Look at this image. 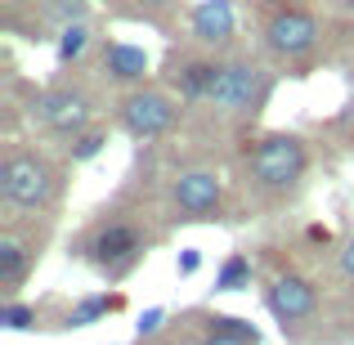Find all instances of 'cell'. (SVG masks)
Returning a JSON list of instances; mask_svg holds the SVG:
<instances>
[{"instance_id": "d6986e66", "label": "cell", "mask_w": 354, "mask_h": 345, "mask_svg": "<svg viewBox=\"0 0 354 345\" xmlns=\"http://www.w3.org/2000/svg\"><path fill=\"white\" fill-rule=\"evenodd\" d=\"M202 345H260V341H251V337H238V332H225V328H211Z\"/></svg>"}, {"instance_id": "e0dca14e", "label": "cell", "mask_w": 354, "mask_h": 345, "mask_svg": "<svg viewBox=\"0 0 354 345\" xmlns=\"http://www.w3.org/2000/svg\"><path fill=\"white\" fill-rule=\"evenodd\" d=\"M0 328H9V332H27V328H36V305L9 301L5 310H0Z\"/></svg>"}, {"instance_id": "5b68a950", "label": "cell", "mask_w": 354, "mask_h": 345, "mask_svg": "<svg viewBox=\"0 0 354 345\" xmlns=\"http://www.w3.org/2000/svg\"><path fill=\"white\" fill-rule=\"evenodd\" d=\"M139 256H144V238H139V229L126 225V220H108V225H99L95 238H90V260H95L108 278L130 274Z\"/></svg>"}, {"instance_id": "7402d4cb", "label": "cell", "mask_w": 354, "mask_h": 345, "mask_svg": "<svg viewBox=\"0 0 354 345\" xmlns=\"http://www.w3.org/2000/svg\"><path fill=\"white\" fill-rule=\"evenodd\" d=\"M341 274L354 283V242H346V251H341Z\"/></svg>"}, {"instance_id": "52a82bcc", "label": "cell", "mask_w": 354, "mask_h": 345, "mask_svg": "<svg viewBox=\"0 0 354 345\" xmlns=\"http://www.w3.org/2000/svg\"><path fill=\"white\" fill-rule=\"evenodd\" d=\"M117 117H121V126H126V135L157 139V135H166V130L175 126V104L162 95V90H135V95L121 99Z\"/></svg>"}, {"instance_id": "9c48e42d", "label": "cell", "mask_w": 354, "mask_h": 345, "mask_svg": "<svg viewBox=\"0 0 354 345\" xmlns=\"http://www.w3.org/2000/svg\"><path fill=\"white\" fill-rule=\"evenodd\" d=\"M314 305H319V296H314V287L305 283V278L283 274V278H274V283H269V310H274V319L283 323V328H287V323L310 319Z\"/></svg>"}, {"instance_id": "7a4b0ae2", "label": "cell", "mask_w": 354, "mask_h": 345, "mask_svg": "<svg viewBox=\"0 0 354 345\" xmlns=\"http://www.w3.org/2000/svg\"><path fill=\"white\" fill-rule=\"evenodd\" d=\"M0 193H5L9 207L41 211V207H50L54 193H59V175L36 153H9L5 166H0Z\"/></svg>"}, {"instance_id": "44dd1931", "label": "cell", "mask_w": 354, "mask_h": 345, "mask_svg": "<svg viewBox=\"0 0 354 345\" xmlns=\"http://www.w3.org/2000/svg\"><path fill=\"white\" fill-rule=\"evenodd\" d=\"M157 323H162V310H148L144 319H139V337H153V332H157Z\"/></svg>"}, {"instance_id": "ffe728a7", "label": "cell", "mask_w": 354, "mask_h": 345, "mask_svg": "<svg viewBox=\"0 0 354 345\" xmlns=\"http://www.w3.org/2000/svg\"><path fill=\"white\" fill-rule=\"evenodd\" d=\"M175 269H180L184 278H189V274H198V269H202V256H198V251L189 247V251H184V256H180V265H175Z\"/></svg>"}, {"instance_id": "6da1fadb", "label": "cell", "mask_w": 354, "mask_h": 345, "mask_svg": "<svg viewBox=\"0 0 354 345\" xmlns=\"http://www.w3.org/2000/svg\"><path fill=\"white\" fill-rule=\"evenodd\" d=\"M305 171H310V148H305L301 135L274 130V135H260L247 148V175L269 193H287Z\"/></svg>"}, {"instance_id": "7c38bea8", "label": "cell", "mask_w": 354, "mask_h": 345, "mask_svg": "<svg viewBox=\"0 0 354 345\" xmlns=\"http://www.w3.org/2000/svg\"><path fill=\"white\" fill-rule=\"evenodd\" d=\"M220 68L225 63H211V59H184L180 68L171 72V86L180 90V99H189V104H207L211 86H216Z\"/></svg>"}, {"instance_id": "5bb4252c", "label": "cell", "mask_w": 354, "mask_h": 345, "mask_svg": "<svg viewBox=\"0 0 354 345\" xmlns=\"http://www.w3.org/2000/svg\"><path fill=\"white\" fill-rule=\"evenodd\" d=\"M113 310H121V296H108V292H99V296H81V301L68 310L63 328H90V323L108 319Z\"/></svg>"}, {"instance_id": "277c9868", "label": "cell", "mask_w": 354, "mask_h": 345, "mask_svg": "<svg viewBox=\"0 0 354 345\" xmlns=\"http://www.w3.org/2000/svg\"><path fill=\"white\" fill-rule=\"evenodd\" d=\"M32 121H41L45 130H54V135H63V139H77V135H86V126H90V99L81 95V90H68V86L41 90V95L32 99Z\"/></svg>"}, {"instance_id": "2e32d148", "label": "cell", "mask_w": 354, "mask_h": 345, "mask_svg": "<svg viewBox=\"0 0 354 345\" xmlns=\"http://www.w3.org/2000/svg\"><path fill=\"white\" fill-rule=\"evenodd\" d=\"M86 45H90V27L86 23H68L59 32V63L81 59V54H86Z\"/></svg>"}, {"instance_id": "4fadbf2b", "label": "cell", "mask_w": 354, "mask_h": 345, "mask_svg": "<svg viewBox=\"0 0 354 345\" xmlns=\"http://www.w3.org/2000/svg\"><path fill=\"white\" fill-rule=\"evenodd\" d=\"M104 68L113 81H144L148 72V54L139 45H126V41H108L104 45Z\"/></svg>"}, {"instance_id": "9a60e30c", "label": "cell", "mask_w": 354, "mask_h": 345, "mask_svg": "<svg viewBox=\"0 0 354 345\" xmlns=\"http://www.w3.org/2000/svg\"><path fill=\"white\" fill-rule=\"evenodd\" d=\"M251 260L242 256V251H234V256L220 265V274H216V292H242V287H251Z\"/></svg>"}, {"instance_id": "603a6c76", "label": "cell", "mask_w": 354, "mask_h": 345, "mask_svg": "<svg viewBox=\"0 0 354 345\" xmlns=\"http://www.w3.org/2000/svg\"><path fill=\"white\" fill-rule=\"evenodd\" d=\"M310 238H314V242H323V247H328V242H332V233L323 229V225H314V229H310Z\"/></svg>"}, {"instance_id": "3957f363", "label": "cell", "mask_w": 354, "mask_h": 345, "mask_svg": "<svg viewBox=\"0 0 354 345\" xmlns=\"http://www.w3.org/2000/svg\"><path fill=\"white\" fill-rule=\"evenodd\" d=\"M265 95H269L265 68H256V63H247V59H234V63L220 68L207 104L216 108V113H234L238 117V113H256V108L265 104Z\"/></svg>"}, {"instance_id": "ac0fdd59", "label": "cell", "mask_w": 354, "mask_h": 345, "mask_svg": "<svg viewBox=\"0 0 354 345\" xmlns=\"http://www.w3.org/2000/svg\"><path fill=\"white\" fill-rule=\"evenodd\" d=\"M104 144H108V139L99 135V130H86V135H77V139H72V148H68V153H72V162H90V157H99V153H104Z\"/></svg>"}, {"instance_id": "ba28073f", "label": "cell", "mask_w": 354, "mask_h": 345, "mask_svg": "<svg viewBox=\"0 0 354 345\" xmlns=\"http://www.w3.org/2000/svg\"><path fill=\"white\" fill-rule=\"evenodd\" d=\"M175 211L184 220H216L220 207H225V189H220V175L216 171H184L171 189Z\"/></svg>"}, {"instance_id": "d4e9b609", "label": "cell", "mask_w": 354, "mask_h": 345, "mask_svg": "<svg viewBox=\"0 0 354 345\" xmlns=\"http://www.w3.org/2000/svg\"><path fill=\"white\" fill-rule=\"evenodd\" d=\"M350 117H354V108H350Z\"/></svg>"}, {"instance_id": "cb8c5ba5", "label": "cell", "mask_w": 354, "mask_h": 345, "mask_svg": "<svg viewBox=\"0 0 354 345\" xmlns=\"http://www.w3.org/2000/svg\"><path fill=\"white\" fill-rule=\"evenodd\" d=\"M144 5H171V0H144Z\"/></svg>"}, {"instance_id": "8992f818", "label": "cell", "mask_w": 354, "mask_h": 345, "mask_svg": "<svg viewBox=\"0 0 354 345\" xmlns=\"http://www.w3.org/2000/svg\"><path fill=\"white\" fill-rule=\"evenodd\" d=\"M265 36H269V50L274 54H283V59H305V54H314V45H319V18L301 5H287L269 18Z\"/></svg>"}, {"instance_id": "8fae6325", "label": "cell", "mask_w": 354, "mask_h": 345, "mask_svg": "<svg viewBox=\"0 0 354 345\" xmlns=\"http://www.w3.org/2000/svg\"><path fill=\"white\" fill-rule=\"evenodd\" d=\"M36 256H41L36 242L18 238V233H5V238H0V287H5V292H18L23 278L32 274Z\"/></svg>"}, {"instance_id": "30bf717a", "label": "cell", "mask_w": 354, "mask_h": 345, "mask_svg": "<svg viewBox=\"0 0 354 345\" xmlns=\"http://www.w3.org/2000/svg\"><path fill=\"white\" fill-rule=\"evenodd\" d=\"M189 23H193V36H198L202 45H229L234 32H238V18H234V5H229V0H198Z\"/></svg>"}]
</instances>
